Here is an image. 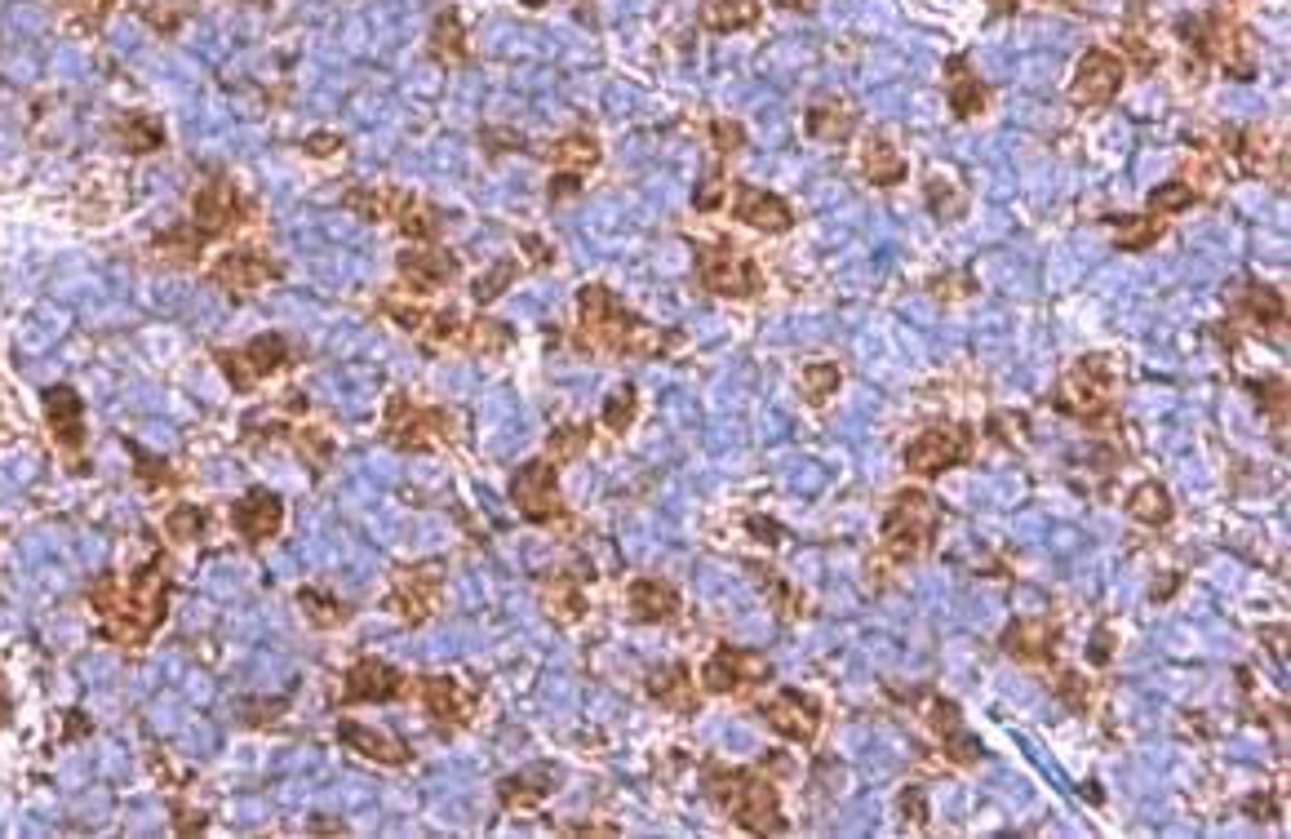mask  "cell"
<instances>
[{
  "instance_id": "6da1fadb",
  "label": "cell",
  "mask_w": 1291,
  "mask_h": 839,
  "mask_svg": "<svg viewBox=\"0 0 1291 839\" xmlns=\"http://www.w3.org/2000/svg\"><path fill=\"white\" fill-rule=\"evenodd\" d=\"M573 347L586 356H608V361H662L675 347H684V334L657 329L644 316L626 312L608 285H582Z\"/></svg>"
},
{
  "instance_id": "7a4b0ae2",
  "label": "cell",
  "mask_w": 1291,
  "mask_h": 839,
  "mask_svg": "<svg viewBox=\"0 0 1291 839\" xmlns=\"http://www.w3.org/2000/svg\"><path fill=\"white\" fill-rule=\"evenodd\" d=\"M702 791L711 805H719L733 827L751 831V836H786L791 822L782 813V796H777V782L764 773V769H737V764H719L711 760L702 769Z\"/></svg>"
},
{
  "instance_id": "3957f363",
  "label": "cell",
  "mask_w": 1291,
  "mask_h": 839,
  "mask_svg": "<svg viewBox=\"0 0 1291 839\" xmlns=\"http://www.w3.org/2000/svg\"><path fill=\"white\" fill-rule=\"evenodd\" d=\"M1114 387H1119V361L1096 352V356H1083L1074 361V369L1056 383L1052 392V409L1079 418L1083 426L1101 431V422L1114 418Z\"/></svg>"
},
{
  "instance_id": "277c9868",
  "label": "cell",
  "mask_w": 1291,
  "mask_h": 839,
  "mask_svg": "<svg viewBox=\"0 0 1291 839\" xmlns=\"http://www.w3.org/2000/svg\"><path fill=\"white\" fill-rule=\"evenodd\" d=\"M936 529H941V502L923 488H901L883 515L878 546L892 564H914L918 555L932 551Z\"/></svg>"
},
{
  "instance_id": "5b68a950",
  "label": "cell",
  "mask_w": 1291,
  "mask_h": 839,
  "mask_svg": "<svg viewBox=\"0 0 1291 839\" xmlns=\"http://www.w3.org/2000/svg\"><path fill=\"white\" fill-rule=\"evenodd\" d=\"M1181 40H1185L1203 62L1225 67V76H1234V80H1252V76H1257V62H1252V53H1248V31H1243L1239 18L1225 13V9L1181 18Z\"/></svg>"
},
{
  "instance_id": "8992f818",
  "label": "cell",
  "mask_w": 1291,
  "mask_h": 839,
  "mask_svg": "<svg viewBox=\"0 0 1291 839\" xmlns=\"http://www.w3.org/2000/svg\"><path fill=\"white\" fill-rule=\"evenodd\" d=\"M697 280L706 294H719V298H759L764 294V272L751 254L733 249L728 240H715V245H697Z\"/></svg>"
},
{
  "instance_id": "52a82bcc",
  "label": "cell",
  "mask_w": 1291,
  "mask_h": 839,
  "mask_svg": "<svg viewBox=\"0 0 1291 839\" xmlns=\"http://www.w3.org/2000/svg\"><path fill=\"white\" fill-rule=\"evenodd\" d=\"M773 680V662L759 649H742V644H719L706 662H702V689L715 698H733V693H751L759 684Z\"/></svg>"
},
{
  "instance_id": "ba28073f",
  "label": "cell",
  "mask_w": 1291,
  "mask_h": 839,
  "mask_svg": "<svg viewBox=\"0 0 1291 839\" xmlns=\"http://www.w3.org/2000/svg\"><path fill=\"white\" fill-rule=\"evenodd\" d=\"M972 448H976L972 426H963V422H959V426H954V422H945V426H927V431H918V435L905 444V471L932 480V475H945L950 466H963V462L972 457Z\"/></svg>"
},
{
  "instance_id": "9c48e42d",
  "label": "cell",
  "mask_w": 1291,
  "mask_h": 839,
  "mask_svg": "<svg viewBox=\"0 0 1291 839\" xmlns=\"http://www.w3.org/2000/svg\"><path fill=\"white\" fill-rule=\"evenodd\" d=\"M510 502L524 520L533 524H573L564 497H559V484H555V462L550 457H533L515 471L510 480Z\"/></svg>"
},
{
  "instance_id": "30bf717a",
  "label": "cell",
  "mask_w": 1291,
  "mask_h": 839,
  "mask_svg": "<svg viewBox=\"0 0 1291 839\" xmlns=\"http://www.w3.org/2000/svg\"><path fill=\"white\" fill-rule=\"evenodd\" d=\"M1123 80H1128V62H1123V53L1096 45V49H1088V53L1079 58L1074 80H1070V98H1074V107H1083V111H1092V107H1110V102L1119 98Z\"/></svg>"
},
{
  "instance_id": "8fae6325",
  "label": "cell",
  "mask_w": 1291,
  "mask_h": 839,
  "mask_svg": "<svg viewBox=\"0 0 1291 839\" xmlns=\"http://www.w3.org/2000/svg\"><path fill=\"white\" fill-rule=\"evenodd\" d=\"M759 715H764V724H768L782 742H800V747L817 742V733H822V724H826V707H822L813 693H804V689H782L777 698H768V702L759 707Z\"/></svg>"
},
{
  "instance_id": "7c38bea8",
  "label": "cell",
  "mask_w": 1291,
  "mask_h": 839,
  "mask_svg": "<svg viewBox=\"0 0 1291 839\" xmlns=\"http://www.w3.org/2000/svg\"><path fill=\"white\" fill-rule=\"evenodd\" d=\"M1056 635H1061V626L1052 622V618H1016V622H1007V631H1003V653L1007 658H1016L1021 667H1052V658H1056Z\"/></svg>"
},
{
  "instance_id": "4fadbf2b",
  "label": "cell",
  "mask_w": 1291,
  "mask_h": 839,
  "mask_svg": "<svg viewBox=\"0 0 1291 839\" xmlns=\"http://www.w3.org/2000/svg\"><path fill=\"white\" fill-rule=\"evenodd\" d=\"M733 218L764 231V236H782L795 227V209L777 196V191H764V187H737L733 191Z\"/></svg>"
},
{
  "instance_id": "5bb4252c",
  "label": "cell",
  "mask_w": 1291,
  "mask_h": 839,
  "mask_svg": "<svg viewBox=\"0 0 1291 839\" xmlns=\"http://www.w3.org/2000/svg\"><path fill=\"white\" fill-rule=\"evenodd\" d=\"M1230 303H1234V312L1248 320V325H1257L1261 334H1283L1288 329V298L1274 289V285H1261V280H1248V285H1239L1234 294H1230ZM1239 320V325H1243Z\"/></svg>"
},
{
  "instance_id": "9a60e30c",
  "label": "cell",
  "mask_w": 1291,
  "mask_h": 839,
  "mask_svg": "<svg viewBox=\"0 0 1291 839\" xmlns=\"http://www.w3.org/2000/svg\"><path fill=\"white\" fill-rule=\"evenodd\" d=\"M923 724L936 733V742L945 747V756L954 764H981L985 751H981V742L972 733H963V715H959V707L950 698H932V707L923 711Z\"/></svg>"
},
{
  "instance_id": "2e32d148",
  "label": "cell",
  "mask_w": 1291,
  "mask_h": 839,
  "mask_svg": "<svg viewBox=\"0 0 1291 839\" xmlns=\"http://www.w3.org/2000/svg\"><path fill=\"white\" fill-rule=\"evenodd\" d=\"M586 578H590V569H582V573L559 569V573L546 578V586H542V609H546V618H550L555 626H577V622L590 613V600H586V591H582Z\"/></svg>"
},
{
  "instance_id": "e0dca14e",
  "label": "cell",
  "mask_w": 1291,
  "mask_h": 839,
  "mask_svg": "<svg viewBox=\"0 0 1291 839\" xmlns=\"http://www.w3.org/2000/svg\"><path fill=\"white\" fill-rule=\"evenodd\" d=\"M679 613V591L662 578H639L630 582L626 591V618L630 622H644V626H657V622H671Z\"/></svg>"
},
{
  "instance_id": "ac0fdd59",
  "label": "cell",
  "mask_w": 1291,
  "mask_h": 839,
  "mask_svg": "<svg viewBox=\"0 0 1291 839\" xmlns=\"http://www.w3.org/2000/svg\"><path fill=\"white\" fill-rule=\"evenodd\" d=\"M861 174H865V182H874V187H896V182H905V156H901V147L892 142V134H883V129H870V134H865V142H861Z\"/></svg>"
},
{
  "instance_id": "d6986e66",
  "label": "cell",
  "mask_w": 1291,
  "mask_h": 839,
  "mask_svg": "<svg viewBox=\"0 0 1291 839\" xmlns=\"http://www.w3.org/2000/svg\"><path fill=\"white\" fill-rule=\"evenodd\" d=\"M945 80H950V111L959 116V120H972V116H981L985 107H990V98H994V89L967 67V58H950L945 62Z\"/></svg>"
},
{
  "instance_id": "ffe728a7",
  "label": "cell",
  "mask_w": 1291,
  "mask_h": 839,
  "mask_svg": "<svg viewBox=\"0 0 1291 839\" xmlns=\"http://www.w3.org/2000/svg\"><path fill=\"white\" fill-rule=\"evenodd\" d=\"M648 698L662 707V711H675V715H697V689H693V675L684 662L675 667H662L657 675H648Z\"/></svg>"
},
{
  "instance_id": "44dd1931",
  "label": "cell",
  "mask_w": 1291,
  "mask_h": 839,
  "mask_svg": "<svg viewBox=\"0 0 1291 839\" xmlns=\"http://www.w3.org/2000/svg\"><path fill=\"white\" fill-rule=\"evenodd\" d=\"M804 129L817 142H848L853 129H857V107H848V102H813L808 116H804Z\"/></svg>"
},
{
  "instance_id": "7402d4cb",
  "label": "cell",
  "mask_w": 1291,
  "mask_h": 839,
  "mask_svg": "<svg viewBox=\"0 0 1291 839\" xmlns=\"http://www.w3.org/2000/svg\"><path fill=\"white\" fill-rule=\"evenodd\" d=\"M697 22L706 31H742V27H755L759 22V0H702L697 9Z\"/></svg>"
},
{
  "instance_id": "603a6c76",
  "label": "cell",
  "mask_w": 1291,
  "mask_h": 839,
  "mask_svg": "<svg viewBox=\"0 0 1291 839\" xmlns=\"http://www.w3.org/2000/svg\"><path fill=\"white\" fill-rule=\"evenodd\" d=\"M1172 493L1159 484V480H1141L1132 493H1128V515L1136 524H1150V529H1163L1172 520Z\"/></svg>"
},
{
  "instance_id": "cb8c5ba5",
  "label": "cell",
  "mask_w": 1291,
  "mask_h": 839,
  "mask_svg": "<svg viewBox=\"0 0 1291 839\" xmlns=\"http://www.w3.org/2000/svg\"><path fill=\"white\" fill-rule=\"evenodd\" d=\"M546 156L559 165V169H573V174H586V169H595L599 165V142H595V134H586V129H573V134H564V138H555L550 147H546Z\"/></svg>"
},
{
  "instance_id": "d4e9b609",
  "label": "cell",
  "mask_w": 1291,
  "mask_h": 839,
  "mask_svg": "<svg viewBox=\"0 0 1291 839\" xmlns=\"http://www.w3.org/2000/svg\"><path fill=\"white\" fill-rule=\"evenodd\" d=\"M1110 223L1123 231V236L1114 240V249H1123V254H1141V249L1159 245L1163 231H1168V223H1159V218H1150V214H1110Z\"/></svg>"
},
{
  "instance_id": "484cf974",
  "label": "cell",
  "mask_w": 1291,
  "mask_h": 839,
  "mask_svg": "<svg viewBox=\"0 0 1291 839\" xmlns=\"http://www.w3.org/2000/svg\"><path fill=\"white\" fill-rule=\"evenodd\" d=\"M1194 200H1199V191H1194L1185 178H1168V182H1159V187L1145 196V214L1159 218V223H1168L1172 214H1185Z\"/></svg>"
},
{
  "instance_id": "4316f807",
  "label": "cell",
  "mask_w": 1291,
  "mask_h": 839,
  "mask_svg": "<svg viewBox=\"0 0 1291 839\" xmlns=\"http://www.w3.org/2000/svg\"><path fill=\"white\" fill-rule=\"evenodd\" d=\"M590 440H595V431L586 426V422H564V426H555L550 431V440H546V457L559 466V462H582V453L590 448Z\"/></svg>"
},
{
  "instance_id": "83f0119b",
  "label": "cell",
  "mask_w": 1291,
  "mask_h": 839,
  "mask_svg": "<svg viewBox=\"0 0 1291 839\" xmlns=\"http://www.w3.org/2000/svg\"><path fill=\"white\" fill-rule=\"evenodd\" d=\"M550 791H555V773H550V769L519 773V778H510V782L501 787V805H506V809H528V805L546 800Z\"/></svg>"
},
{
  "instance_id": "f1b7e54d",
  "label": "cell",
  "mask_w": 1291,
  "mask_h": 839,
  "mask_svg": "<svg viewBox=\"0 0 1291 839\" xmlns=\"http://www.w3.org/2000/svg\"><path fill=\"white\" fill-rule=\"evenodd\" d=\"M1248 387H1252L1257 405L1265 409L1270 426H1274V431H1279V440H1283V426H1288V378L1270 374V378H1257V383H1248Z\"/></svg>"
},
{
  "instance_id": "f546056e",
  "label": "cell",
  "mask_w": 1291,
  "mask_h": 839,
  "mask_svg": "<svg viewBox=\"0 0 1291 839\" xmlns=\"http://www.w3.org/2000/svg\"><path fill=\"white\" fill-rule=\"evenodd\" d=\"M923 191H927V205H932L936 223H954V218L967 214V196L959 191V182H950V178H927Z\"/></svg>"
},
{
  "instance_id": "4dcf8cb0",
  "label": "cell",
  "mask_w": 1291,
  "mask_h": 839,
  "mask_svg": "<svg viewBox=\"0 0 1291 839\" xmlns=\"http://www.w3.org/2000/svg\"><path fill=\"white\" fill-rule=\"evenodd\" d=\"M840 383H844V369H840L835 361L804 365V374H800V387H804V396H808L813 405H826V401L840 392Z\"/></svg>"
},
{
  "instance_id": "1f68e13d",
  "label": "cell",
  "mask_w": 1291,
  "mask_h": 839,
  "mask_svg": "<svg viewBox=\"0 0 1291 839\" xmlns=\"http://www.w3.org/2000/svg\"><path fill=\"white\" fill-rule=\"evenodd\" d=\"M635 418H639V392H635L630 383H622V387L604 401V426H608L613 435H626V431L635 426Z\"/></svg>"
},
{
  "instance_id": "d6a6232c",
  "label": "cell",
  "mask_w": 1291,
  "mask_h": 839,
  "mask_svg": "<svg viewBox=\"0 0 1291 839\" xmlns=\"http://www.w3.org/2000/svg\"><path fill=\"white\" fill-rule=\"evenodd\" d=\"M751 573L759 578V586H764L768 604H773L782 618H800V613H804V609H800L804 600H800V595H795V591H791V586H786V582H782V578L768 569V564H751Z\"/></svg>"
},
{
  "instance_id": "836d02e7",
  "label": "cell",
  "mask_w": 1291,
  "mask_h": 839,
  "mask_svg": "<svg viewBox=\"0 0 1291 839\" xmlns=\"http://www.w3.org/2000/svg\"><path fill=\"white\" fill-rule=\"evenodd\" d=\"M896 813H901V827L905 831H923L927 827V800H923V787H905L896 796Z\"/></svg>"
},
{
  "instance_id": "e575fe53",
  "label": "cell",
  "mask_w": 1291,
  "mask_h": 839,
  "mask_svg": "<svg viewBox=\"0 0 1291 839\" xmlns=\"http://www.w3.org/2000/svg\"><path fill=\"white\" fill-rule=\"evenodd\" d=\"M427 698H430V707H435V715H461V720H466V702L457 698V684H453V680H430Z\"/></svg>"
},
{
  "instance_id": "d590c367",
  "label": "cell",
  "mask_w": 1291,
  "mask_h": 839,
  "mask_svg": "<svg viewBox=\"0 0 1291 839\" xmlns=\"http://www.w3.org/2000/svg\"><path fill=\"white\" fill-rule=\"evenodd\" d=\"M711 138H715V151L719 156H733L746 147V129L737 120H711Z\"/></svg>"
},
{
  "instance_id": "8d00e7d4",
  "label": "cell",
  "mask_w": 1291,
  "mask_h": 839,
  "mask_svg": "<svg viewBox=\"0 0 1291 839\" xmlns=\"http://www.w3.org/2000/svg\"><path fill=\"white\" fill-rule=\"evenodd\" d=\"M719 200H724V169L706 174V178L697 182V191H693V205H697V214H711V209H719Z\"/></svg>"
},
{
  "instance_id": "74e56055",
  "label": "cell",
  "mask_w": 1291,
  "mask_h": 839,
  "mask_svg": "<svg viewBox=\"0 0 1291 839\" xmlns=\"http://www.w3.org/2000/svg\"><path fill=\"white\" fill-rule=\"evenodd\" d=\"M387 689H396V671H383V667H365L356 680V693H365V698H378Z\"/></svg>"
},
{
  "instance_id": "f35d334b",
  "label": "cell",
  "mask_w": 1291,
  "mask_h": 839,
  "mask_svg": "<svg viewBox=\"0 0 1291 839\" xmlns=\"http://www.w3.org/2000/svg\"><path fill=\"white\" fill-rule=\"evenodd\" d=\"M1056 675H1061V680H1056V693L1070 698V711H1074V715H1083V711H1088V684H1083L1074 671H1056Z\"/></svg>"
},
{
  "instance_id": "ab89813d",
  "label": "cell",
  "mask_w": 1291,
  "mask_h": 839,
  "mask_svg": "<svg viewBox=\"0 0 1291 839\" xmlns=\"http://www.w3.org/2000/svg\"><path fill=\"white\" fill-rule=\"evenodd\" d=\"M510 280H515V263H501V267H497L493 276H484V280H479L475 298H479V303H488V298H493V294H501V289H506Z\"/></svg>"
},
{
  "instance_id": "60d3db41",
  "label": "cell",
  "mask_w": 1291,
  "mask_h": 839,
  "mask_svg": "<svg viewBox=\"0 0 1291 839\" xmlns=\"http://www.w3.org/2000/svg\"><path fill=\"white\" fill-rule=\"evenodd\" d=\"M1110 658H1114V631L1110 626H1096L1092 631V644H1088V662L1092 667H1105Z\"/></svg>"
},
{
  "instance_id": "b9f144b4",
  "label": "cell",
  "mask_w": 1291,
  "mask_h": 839,
  "mask_svg": "<svg viewBox=\"0 0 1291 839\" xmlns=\"http://www.w3.org/2000/svg\"><path fill=\"white\" fill-rule=\"evenodd\" d=\"M746 524L755 529V537H759L764 546H782V537H786V529H782L777 520H768V515H751Z\"/></svg>"
},
{
  "instance_id": "7bdbcfd3",
  "label": "cell",
  "mask_w": 1291,
  "mask_h": 839,
  "mask_svg": "<svg viewBox=\"0 0 1291 839\" xmlns=\"http://www.w3.org/2000/svg\"><path fill=\"white\" fill-rule=\"evenodd\" d=\"M577 191H582V174H573V169H559V174H555V182H550V200L577 196Z\"/></svg>"
},
{
  "instance_id": "ee69618b",
  "label": "cell",
  "mask_w": 1291,
  "mask_h": 839,
  "mask_svg": "<svg viewBox=\"0 0 1291 839\" xmlns=\"http://www.w3.org/2000/svg\"><path fill=\"white\" fill-rule=\"evenodd\" d=\"M1243 809H1248V813H1257V822H1274V818H1279V809H1274V796H1252Z\"/></svg>"
},
{
  "instance_id": "f6af8a7d",
  "label": "cell",
  "mask_w": 1291,
  "mask_h": 839,
  "mask_svg": "<svg viewBox=\"0 0 1291 839\" xmlns=\"http://www.w3.org/2000/svg\"><path fill=\"white\" fill-rule=\"evenodd\" d=\"M1261 635H1265V644H1270L1274 653H1283V635H1288V626H1265Z\"/></svg>"
},
{
  "instance_id": "bcb514c9",
  "label": "cell",
  "mask_w": 1291,
  "mask_h": 839,
  "mask_svg": "<svg viewBox=\"0 0 1291 839\" xmlns=\"http://www.w3.org/2000/svg\"><path fill=\"white\" fill-rule=\"evenodd\" d=\"M777 4H786V9H800V13H808V9H817V0H777Z\"/></svg>"
},
{
  "instance_id": "7dc6e473",
  "label": "cell",
  "mask_w": 1291,
  "mask_h": 839,
  "mask_svg": "<svg viewBox=\"0 0 1291 839\" xmlns=\"http://www.w3.org/2000/svg\"><path fill=\"white\" fill-rule=\"evenodd\" d=\"M999 13H1016V0H990Z\"/></svg>"
}]
</instances>
